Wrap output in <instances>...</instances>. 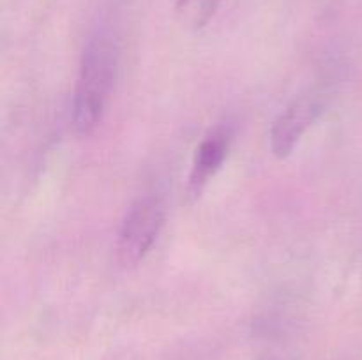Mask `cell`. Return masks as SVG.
I'll list each match as a JSON object with an SVG mask.
<instances>
[{
  "mask_svg": "<svg viewBox=\"0 0 362 360\" xmlns=\"http://www.w3.org/2000/svg\"><path fill=\"white\" fill-rule=\"evenodd\" d=\"M122 56V41L112 25H98L81 52L71 120L80 136L94 133L108 108Z\"/></svg>",
  "mask_w": 362,
  "mask_h": 360,
  "instance_id": "6da1fadb",
  "label": "cell"
},
{
  "mask_svg": "<svg viewBox=\"0 0 362 360\" xmlns=\"http://www.w3.org/2000/svg\"><path fill=\"white\" fill-rule=\"evenodd\" d=\"M166 219V205L159 193L140 194L124 214L117 232L115 254L120 267L140 263L158 240Z\"/></svg>",
  "mask_w": 362,
  "mask_h": 360,
  "instance_id": "7a4b0ae2",
  "label": "cell"
},
{
  "mask_svg": "<svg viewBox=\"0 0 362 360\" xmlns=\"http://www.w3.org/2000/svg\"><path fill=\"white\" fill-rule=\"evenodd\" d=\"M324 109V97L315 92L300 94L292 99L271 126L269 145L272 154L278 159L288 157L300 143L304 134L320 119Z\"/></svg>",
  "mask_w": 362,
  "mask_h": 360,
  "instance_id": "3957f363",
  "label": "cell"
},
{
  "mask_svg": "<svg viewBox=\"0 0 362 360\" xmlns=\"http://www.w3.org/2000/svg\"><path fill=\"white\" fill-rule=\"evenodd\" d=\"M221 0H175L177 21L187 30H202L218 13Z\"/></svg>",
  "mask_w": 362,
  "mask_h": 360,
  "instance_id": "5b68a950",
  "label": "cell"
},
{
  "mask_svg": "<svg viewBox=\"0 0 362 360\" xmlns=\"http://www.w3.org/2000/svg\"><path fill=\"white\" fill-rule=\"evenodd\" d=\"M233 143V126L230 122H221L212 127L204 140L198 143L191 161L189 176H187L186 193L191 201H197L207 189L209 182L218 175L223 162L228 157Z\"/></svg>",
  "mask_w": 362,
  "mask_h": 360,
  "instance_id": "277c9868",
  "label": "cell"
}]
</instances>
